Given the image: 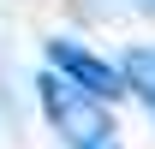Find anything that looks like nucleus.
<instances>
[{
  "instance_id": "obj_1",
  "label": "nucleus",
  "mask_w": 155,
  "mask_h": 149,
  "mask_svg": "<svg viewBox=\"0 0 155 149\" xmlns=\"http://www.w3.org/2000/svg\"><path fill=\"white\" fill-rule=\"evenodd\" d=\"M36 95H42L48 125H54L72 149H101V143H114L107 101H101V95H90V90H78L66 72H42V78H36Z\"/></svg>"
},
{
  "instance_id": "obj_2",
  "label": "nucleus",
  "mask_w": 155,
  "mask_h": 149,
  "mask_svg": "<svg viewBox=\"0 0 155 149\" xmlns=\"http://www.w3.org/2000/svg\"><path fill=\"white\" fill-rule=\"evenodd\" d=\"M48 60H54L60 72L72 78L78 90H90V95H101V101H114V95H125V72L119 66H107V60H96L90 48H78V42H48Z\"/></svg>"
},
{
  "instance_id": "obj_3",
  "label": "nucleus",
  "mask_w": 155,
  "mask_h": 149,
  "mask_svg": "<svg viewBox=\"0 0 155 149\" xmlns=\"http://www.w3.org/2000/svg\"><path fill=\"white\" fill-rule=\"evenodd\" d=\"M119 72H125V90L143 108H155V48H131V54L119 60Z\"/></svg>"
},
{
  "instance_id": "obj_4",
  "label": "nucleus",
  "mask_w": 155,
  "mask_h": 149,
  "mask_svg": "<svg viewBox=\"0 0 155 149\" xmlns=\"http://www.w3.org/2000/svg\"><path fill=\"white\" fill-rule=\"evenodd\" d=\"M101 149H119V143H101Z\"/></svg>"
},
{
  "instance_id": "obj_5",
  "label": "nucleus",
  "mask_w": 155,
  "mask_h": 149,
  "mask_svg": "<svg viewBox=\"0 0 155 149\" xmlns=\"http://www.w3.org/2000/svg\"><path fill=\"white\" fill-rule=\"evenodd\" d=\"M149 6H155V0H149Z\"/></svg>"
}]
</instances>
